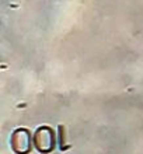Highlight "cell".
Listing matches in <instances>:
<instances>
[{
    "label": "cell",
    "instance_id": "6da1fadb",
    "mask_svg": "<svg viewBox=\"0 0 143 154\" xmlns=\"http://www.w3.org/2000/svg\"><path fill=\"white\" fill-rule=\"evenodd\" d=\"M58 130H59V146H61V150H65V147H63V143H65V128L63 126H59L58 128Z\"/></svg>",
    "mask_w": 143,
    "mask_h": 154
}]
</instances>
